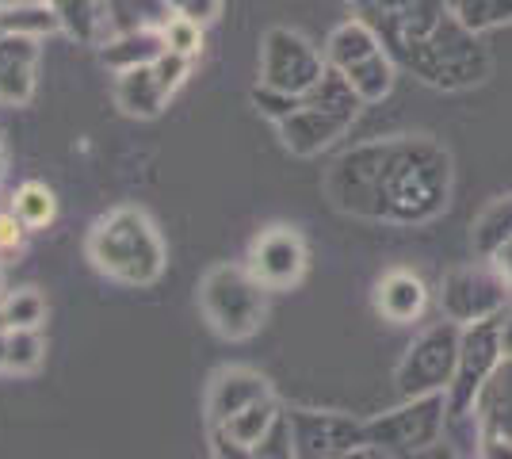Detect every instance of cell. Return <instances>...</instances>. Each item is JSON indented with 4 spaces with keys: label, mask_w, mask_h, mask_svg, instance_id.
<instances>
[{
    "label": "cell",
    "mask_w": 512,
    "mask_h": 459,
    "mask_svg": "<svg viewBox=\"0 0 512 459\" xmlns=\"http://www.w3.org/2000/svg\"><path fill=\"white\" fill-rule=\"evenodd\" d=\"M0 372H8V329H0Z\"/></svg>",
    "instance_id": "obj_34"
},
{
    "label": "cell",
    "mask_w": 512,
    "mask_h": 459,
    "mask_svg": "<svg viewBox=\"0 0 512 459\" xmlns=\"http://www.w3.org/2000/svg\"><path fill=\"white\" fill-rule=\"evenodd\" d=\"M425 306H428V284L417 272L390 268V272L379 276V284H375V310H379V318H386L390 326L417 322L425 314Z\"/></svg>",
    "instance_id": "obj_16"
},
{
    "label": "cell",
    "mask_w": 512,
    "mask_h": 459,
    "mask_svg": "<svg viewBox=\"0 0 512 459\" xmlns=\"http://www.w3.org/2000/svg\"><path fill=\"white\" fill-rule=\"evenodd\" d=\"M455 161L432 134L371 138L337 157L325 196L352 219L428 226L451 207Z\"/></svg>",
    "instance_id": "obj_1"
},
{
    "label": "cell",
    "mask_w": 512,
    "mask_h": 459,
    "mask_svg": "<svg viewBox=\"0 0 512 459\" xmlns=\"http://www.w3.org/2000/svg\"><path fill=\"white\" fill-rule=\"evenodd\" d=\"M268 295L245 264H214L199 280V310L222 341H249L268 318Z\"/></svg>",
    "instance_id": "obj_5"
},
{
    "label": "cell",
    "mask_w": 512,
    "mask_h": 459,
    "mask_svg": "<svg viewBox=\"0 0 512 459\" xmlns=\"http://www.w3.org/2000/svg\"><path fill=\"white\" fill-rule=\"evenodd\" d=\"M39 39L20 31H0V104L23 108L35 96V73H39Z\"/></svg>",
    "instance_id": "obj_14"
},
{
    "label": "cell",
    "mask_w": 512,
    "mask_h": 459,
    "mask_svg": "<svg viewBox=\"0 0 512 459\" xmlns=\"http://www.w3.org/2000/svg\"><path fill=\"white\" fill-rule=\"evenodd\" d=\"M12 211L20 215L27 230H46L58 219V196H54V188H46L43 180H27L12 196Z\"/></svg>",
    "instance_id": "obj_22"
},
{
    "label": "cell",
    "mask_w": 512,
    "mask_h": 459,
    "mask_svg": "<svg viewBox=\"0 0 512 459\" xmlns=\"http://www.w3.org/2000/svg\"><path fill=\"white\" fill-rule=\"evenodd\" d=\"M291 417V437H295V456L302 459H329L367 452V421L337 410H287Z\"/></svg>",
    "instance_id": "obj_11"
},
{
    "label": "cell",
    "mask_w": 512,
    "mask_h": 459,
    "mask_svg": "<svg viewBox=\"0 0 512 459\" xmlns=\"http://www.w3.org/2000/svg\"><path fill=\"white\" fill-rule=\"evenodd\" d=\"M245 268L268 291H291L310 268V249L295 226H264L245 253Z\"/></svg>",
    "instance_id": "obj_12"
},
{
    "label": "cell",
    "mask_w": 512,
    "mask_h": 459,
    "mask_svg": "<svg viewBox=\"0 0 512 459\" xmlns=\"http://www.w3.org/2000/svg\"><path fill=\"white\" fill-rule=\"evenodd\" d=\"M451 8L478 35L501 23H512V0H451Z\"/></svg>",
    "instance_id": "obj_24"
},
{
    "label": "cell",
    "mask_w": 512,
    "mask_h": 459,
    "mask_svg": "<svg viewBox=\"0 0 512 459\" xmlns=\"http://www.w3.org/2000/svg\"><path fill=\"white\" fill-rule=\"evenodd\" d=\"M341 73L348 77V85L360 92L363 104H375V100L390 96V88H394V54L383 46V50L367 54L363 62H352Z\"/></svg>",
    "instance_id": "obj_19"
},
{
    "label": "cell",
    "mask_w": 512,
    "mask_h": 459,
    "mask_svg": "<svg viewBox=\"0 0 512 459\" xmlns=\"http://www.w3.org/2000/svg\"><path fill=\"white\" fill-rule=\"evenodd\" d=\"M459 345H463V326L459 322H432L413 341H409L406 356L398 360V394L402 398H417V394H448L451 379H455V364H459Z\"/></svg>",
    "instance_id": "obj_7"
},
{
    "label": "cell",
    "mask_w": 512,
    "mask_h": 459,
    "mask_svg": "<svg viewBox=\"0 0 512 459\" xmlns=\"http://www.w3.org/2000/svg\"><path fill=\"white\" fill-rule=\"evenodd\" d=\"M23 238H27V226L16 211H0V253H20Z\"/></svg>",
    "instance_id": "obj_30"
},
{
    "label": "cell",
    "mask_w": 512,
    "mask_h": 459,
    "mask_svg": "<svg viewBox=\"0 0 512 459\" xmlns=\"http://www.w3.org/2000/svg\"><path fill=\"white\" fill-rule=\"evenodd\" d=\"M153 69H157V81L165 85V92H176V88L184 85V77H188V69H192V58H184V54H176V50H161L157 58H153Z\"/></svg>",
    "instance_id": "obj_29"
},
{
    "label": "cell",
    "mask_w": 512,
    "mask_h": 459,
    "mask_svg": "<svg viewBox=\"0 0 512 459\" xmlns=\"http://www.w3.org/2000/svg\"><path fill=\"white\" fill-rule=\"evenodd\" d=\"M0 173H4V146H0Z\"/></svg>",
    "instance_id": "obj_35"
},
{
    "label": "cell",
    "mask_w": 512,
    "mask_h": 459,
    "mask_svg": "<svg viewBox=\"0 0 512 459\" xmlns=\"http://www.w3.org/2000/svg\"><path fill=\"white\" fill-rule=\"evenodd\" d=\"M268 394H272L268 379L253 368H222L207 387V425H226L230 417L249 410Z\"/></svg>",
    "instance_id": "obj_15"
},
{
    "label": "cell",
    "mask_w": 512,
    "mask_h": 459,
    "mask_svg": "<svg viewBox=\"0 0 512 459\" xmlns=\"http://www.w3.org/2000/svg\"><path fill=\"white\" fill-rule=\"evenodd\" d=\"M0 31H4V27H0Z\"/></svg>",
    "instance_id": "obj_37"
},
{
    "label": "cell",
    "mask_w": 512,
    "mask_h": 459,
    "mask_svg": "<svg viewBox=\"0 0 512 459\" xmlns=\"http://www.w3.org/2000/svg\"><path fill=\"white\" fill-rule=\"evenodd\" d=\"M501 360H505V349H501V314L463 326L459 364H455V379H451L448 387V417H463L474 410V398L482 391V383L490 379V372Z\"/></svg>",
    "instance_id": "obj_10"
},
{
    "label": "cell",
    "mask_w": 512,
    "mask_h": 459,
    "mask_svg": "<svg viewBox=\"0 0 512 459\" xmlns=\"http://www.w3.org/2000/svg\"><path fill=\"white\" fill-rule=\"evenodd\" d=\"M398 62L413 69V77H421L425 85L444 88V92L482 85L493 69L490 50L482 46L478 31H470L467 23L455 16V8H448L444 20L436 23L421 43L409 46Z\"/></svg>",
    "instance_id": "obj_3"
},
{
    "label": "cell",
    "mask_w": 512,
    "mask_h": 459,
    "mask_svg": "<svg viewBox=\"0 0 512 459\" xmlns=\"http://www.w3.org/2000/svg\"><path fill=\"white\" fill-rule=\"evenodd\" d=\"M509 241H512V192L493 199L490 207L474 219V226H470V245L486 261H490L501 245H509Z\"/></svg>",
    "instance_id": "obj_20"
},
{
    "label": "cell",
    "mask_w": 512,
    "mask_h": 459,
    "mask_svg": "<svg viewBox=\"0 0 512 459\" xmlns=\"http://www.w3.org/2000/svg\"><path fill=\"white\" fill-rule=\"evenodd\" d=\"M509 303H512V287L497 272L493 261L451 268L448 276L440 280V310H444V318L459 322V326L493 318V314H501Z\"/></svg>",
    "instance_id": "obj_9"
},
{
    "label": "cell",
    "mask_w": 512,
    "mask_h": 459,
    "mask_svg": "<svg viewBox=\"0 0 512 459\" xmlns=\"http://www.w3.org/2000/svg\"><path fill=\"white\" fill-rule=\"evenodd\" d=\"M161 39H165V50H176V54H184V58H195V54L203 50V23L172 12L169 20L161 23Z\"/></svg>",
    "instance_id": "obj_26"
},
{
    "label": "cell",
    "mask_w": 512,
    "mask_h": 459,
    "mask_svg": "<svg viewBox=\"0 0 512 459\" xmlns=\"http://www.w3.org/2000/svg\"><path fill=\"white\" fill-rule=\"evenodd\" d=\"M501 349L505 356H512V303L501 310Z\"/></svg>",
    "instance_id": "obj_33"
},
{
    "label": "cell",
    "mask_w": 512,
    "mask_h": 459,
    "mask_svg": "<svg viewBox=\"0 0 512 459\" xmlns=\"http://www.w3.org/2000/svg\"><path fill=\"white\" fill-rule=\"evenodd\" d=\"M474 417L482 429L478 456H512V356H505L474 398Z\"/></svg>",
    "instance_id": "obj_13"
},
{
    "label": "cell",
    "mask_w": 512,
    "mask_h": 459,
    "mask_svg": "<svg viewBox=\"0 0 512 459\" xmlns=\"http://www.w3.org/2000/svg\"><path fill=\"white\" fill-rule=\"evenodd\" d=\"M325 50L310 43L306 35L291 31V27H268L260 39V85L287 92V96H302L325 77Z\"/></svg>",
    "instance_id": "obj_8"
},
{
    "label": "cell",
    "mask_w": 512,
    "mask_h": 459,
    "mask_svg": "<svg viewBox=\"0 0 512 459\" xmlns=\"http://www.w3.org/2000/svg\"><path fill=\"white\" fill-rule=\"evenodd\" d=\"M111 8H115V20L130 16L134 27H161L172 16L165 0H111Z\"/></svg>",
    "instance_id": "obj_28"
},
{
    "label": "cell",
    "mask_w": 512,
    "mask_h": 459,
    "mask_svg": "<svg viewBox=\"0 0 512 459\" xmlns=\"http://www.w3.org/2000/svg\"><path fill=\"white\" fill-rule=\"evenodd\" d=\"M165 4H169V12H176V16H188V20H199V23L214 20L222 12V0H165Z\"/></svg>",
    "instance_id": "obj_31"
},
{
    "label": "cell",
    "mask_w": 512,
    "mask_h": 459,
    "mask_svg": "<svg viewBox=\"0 0 512 459\" xmlns=\"http://www.w3.org/2000/svg\"><path fill=\"white\" fill-rule=\"evenodd\" d=\"M4 322L8 326H27V329H39L46 322V299L35 291V287H20V291H12L4 303Z\"/></svg>",
    "instance_id": "obj_25"
},
{
    "label": "cell",
    "mask_w": 512,
    "mask_h": 459,
    "mask_svg": "<svg viewBox=\"0 0 512 459\" xmlns=\"http://www.w3.org/2000/svg\"><path fill=\"white\" fill-rule=\"evenodd\" d=\"M490 261L497 264V272H501V276L509 280V287H512V241H509V245H501V249L493 253Z\"/></svg>",
    "instance_id": "obj_32"
},
{
    "label": "cell",
    "mask_w": 512,
    "mask_h": 459,
    "mask_svg": "<svg viewBox=\"0 0 512 459\" xmlns=\"http://www.w3.org/2000/svg\"><path fill=\"white\" fill-rule=\"evenodd\" d=\"M0 27L4 31H20V35H54V31H65L62 16L50 0H27V4H12V8H0Z\"/></svg>",
    "instance_id": "obj_21"
},
{
    "label": "cell",
    "mask_w": 512,
    "mask_h": 459,
    "mask_svg": "<svg viewBox=\"0 0 512 459\" xmlns=\"http://www.w3.org/2000/svg\"><path fill=\"white\" fill-rule=\"evenodd\" d=\"M43 360H46V341L39 329L8 326V372L31 375L43 368Z\"/></svg>",
    "instance_id": "obj_23"
},
{
    "label": "cell",
    "mask_w": 512,
    "mask_h": 459,
    "mask_svg": "<svg viewBox=\"0 0 512 459\" xmlns=\"http://www.w3.org/2000/svg\"><path fill=\"white\" fill-rule=\"evenodd\" d=\"M54 8H58V16H62L65 31L69 35H77V39H92V31H96V0H50Z\"/></svg>",
    "instance_id": "obj_27"
},
{
    "label": "cell",
    "mask_w": 512,
    "mask_h": 459,
    "mask_svg": "<svg viewBox=\"0 0 512 459\" xmlns=\"http://www.w3.org/2000/svg\"><path fill=\"white\" fill-rule=\"evenodd\" d=\"M0 284H4V264H0Z\"/></svg>",
    "instance_id": "obj_36"
},
{
    "label": "cell",
    "mask_w": 512,
    "mask_h": 459,
    "mask_svg": "<svg viewBox=\"0 0 512 459\" xmlns=\"http://www.w3.org/2000/svg\"><path fill=\"white\" fill-rule=\"evenodd\" d=\"M165 100H169V92L157 81L153 62L119 69V77H115V104L127 111V115H134V119H153V115H161Z\"/></svg>",
    "instance_id": "obj_17"
},
{
    "label": "cell",
    "mask_w": 512,
    "mask_h": 459,
    "mask_svg": "<svg viewBox=\"0 0 512 459\" xmlns=\"http://www.w3.org/2000/svg\"><path fill=\"white\" fill-rule=\"evenodd\" d=\"M360 108V92L348 85L341 69L329 66L318 85L299 96V108L287 119H279L276 131L295 157H314V153L329 150L337 138H344V131L356 123Z\"/></svg>",
    "instance_id": "obj_4"
},
{
    "label": "cell",
    "mask_w": 512,
    "mask_h": 459,
    "mask_svg": "<svg viewBox=\"0 0 512 459\" xmlns=\"http://www.w3.org/2000/svg\"><path fill=\"white\" fill-rule=\"evenodd\" d=\"M448 429V394H417L402 398L398 410L367 421V452L379 456H417L444 440Z\"/></svg>",
    "instance_id": "obj_6"
},
{
    "label": "cell",
    "mask_w": 512,
    "mask_h": 459,
    "mask_svg": "<svg viewBox=\"0 0 512 459\" xmlns=\"http://www.w3.org/2000/svg\"><path fill=\"white\" fill-rule=\"evenodd\" d=\"M88 261L115 284L150 287L161 280L169 253H165L157 222L142 207L119 203V207H111L107 215L92 222V230H88Z\"/></svg>",
    "instance_id": "obj_2"
},
{
    "label": "cell",
    "mask_w": 512,
    "mask_h": 459,
    "mask_svg": "<svg viewBox=\"0 0 512 459\" xmlns=\"http://www.w3.org/2000/svg\"><path fill=\"white\" fill-rule=\"evenodd\" d=\"M375 50H383L379 31L363 20V16H352V20L341 23V27L329 35V43H325V62L333 69H348L352 62H363V58L375 54Z\"/></svg>",
    "instance_id": "obj_18"
}]
</instances>
